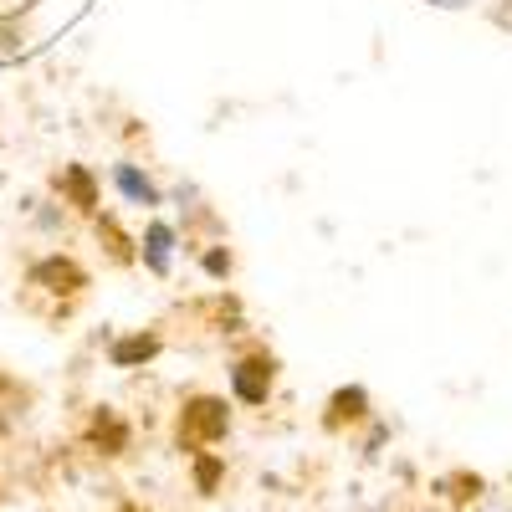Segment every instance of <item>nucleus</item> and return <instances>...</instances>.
Instances as JSON below:
<instances>
[{
  "mask_svg": "<svg viewBox=\"0 0 512 512\" xmlns=\"http://www.w3.org/2000/svg\"><path fill=\"white\" fill-rule=\"evenodd\" d=\"M226 436H231V405L221 395H195L180 405V420H175V451L180 456L216 451Z\"/></svg>",
  "mask_w": 512,
  "mask_h": 512,
  "instance_id": "1",
  "label": "nucleus"
},
{
  "mask_svg": "<svg viewBox=\"0 0 512 512\" xmlns=\"http://www.w3.org/2000/svg\"><path fill=\"white\" fill-rule=\"evenodd\" d=\"M272 379H277V364L267 359V354H251V359H241L236 369H231V400L236 405H267L272 400Z\"/></svg>",
  "mask_w": 512,
  "mask_h": 512,
  "instance_id": "2",
  "label": "nucleus"
},
{
  "mask_svg": "<svg viewBox=\"0 0 512 512\" xmlns=\"http://www.w3.org/2000/svg\"><path fill=\"white\" fill-rule=\"evenodd\" d=\"M82 441H88L98 456L118 461V456H128V446H134V425H128L118 410L98 405V410H93V420H88V431H82Z\"/></svg>",
  "mask_w": 512,
  "mask_h": 512,
  "instance_id": "3",
  "label": "nucleus"
},
{
  "mask_svg": "<svg viewBox=\"0 0 512 512\" xmlns=\"http://www.w3.org/2000/svg\"><path fill=\"white\" fill-rule=\"evenodd\" d=\"M369 415H374V405H369V390H364V384H344V390H333V395H328V410H323V431L344 436V431H354V425H364Z\"/></svg>",
  "mask_w": 512,
  "mask_h": 512,
  "instance_id": "4",
  "label": "nucleus"
},
{
  "mask_svg": "<svg viewBox=\"0 0 512 512\" xmlns=\"http://www.w3.org/2000/svg\"><path fill=\"white\" fill-rule=\"evenodd\" d=\"M431 492H436L451 512H472V507L487 497V477L472 472V466H451V472H441V477L431 482Z\"/></svg>",
  "mask_w": 512,
  "mask_h": 512,
  "instance_id": "5",
  "label": "nucleus"
},
{
  "mask_svg": "<svg viewBox=\"0 0 512 512\" xmlns=\"http://www.w3.org/2000/svg\"><path fill=\"white\" fill-rule=\"evenodd\" d=\"M31 287H47V292H82L88 287V272H82L72 256H41V262L31 267Z\"/></svg>",
  "mask_w": 512,
  "mask_h": 512,
  "instance_id": "6",
  "label": "nucleus"
},
{
  "mask_svg": "<svg viewBox=\"0 0 512 512\" xmlns=\"http://www.w3.org/2000/svg\"><path fill=\"white\" fill-rule=\"evenodd\" d=\"M154 354H159V333H128V338H118V344L108 349L113 369H139V364H149Z\"/></svg>",
  "mask_w": 512,
  "mask_h": 512,
  "instance_id": "7",
  "label": "nucleus"
},
{
  "mask_svg": "<svg viewBox=\"0 0 512 512\" xmlns=\"http://www.w3.org/2000/svg\"><path fill=\"white\" fill-rule=\"evenodd\" d=\"M190 477H195L200 497H221V487H226V456H216V451L190 456Z\"/></svg>",
  "mask_w": 512,
  "mask_h": 512,
  "instance_id": "8",
  "label": "nucleus"
},
{
  "mask_svg": "<svg viewBox=\"0 0 512 512\" xmlns=\"http://www.w3.org/2000/svg\"><path fill=\"white\" fill-rule=\"evenodd\" d=\"M57 185H62V195H67L77 210H98V185H93V175H88L82 164H67Z\"/></svg>",
  "mask_w": 512,
  "mask_h": 512,
  "instance_id": "9",
  "label": "nucleus"
},
{
  "mask_svg": "<svg viewBox=\"0 0 512 512\" xmlns=\"http://www.w3.org/2000/svg\"><path fill=\"white\" fill-rule=\"evenodd\" d=\"M113 185L134 200V205H159V190L149 185V175H139L134 164H113Z\"/></svg>",
  "mask_w": 512,
  "mask_h": 512,
  "instance_id": "10",
  "label": "nucleus"
},
{
  "mask_svg": "<svg viewBox=\"0 0 512 512\" xmlns=\"http://www.w3.org/2000/svg\"><path fill=\"white\" fill-rule=\"evenodd\" d=\"M169 246H175V231H169L164 221H154L149 231H144V262H149V272H169Z\"/></svg>",
  "mask_w": 512,
  "mask_h": 512,
  "instance_id": "11",
  "label": "nucleus"
},
{
  "mask_svg": "<svg viewBox=\"0 0 512 512\" xmlns=\"http://www.w3.org/2000/svg\"><path fill=\"white\" fill-rule=\"evenodd\" d=\"M205 272L226 277V272H231V256H226V251H210V256H205Z\"/></svg>",
  "mask_w": 512,
  "mask_h": 512,
  "instance_id": "12",
  "label": "nucleus"
},
{
  "mask_svg": "<svg viewBox=\"0 0 512 512\" xmlns=\"http://www.w3.org/2000/svg\"><path fill=\"white\" fill-rule=\"evenodd\" d=\"M6 395H16V384H11L6 374H0V400H6Z\"/></svg>",
  "mask_w": 512,
  "mask_h": 512,
  "instance_id": "13",
  "label": "nucleus"
},
{
  "mask_svg": "<svg viewBox=\"0 0 512 512\" xmlns=\"http://www.w3.org/2000/svg\"><path fill=\"white\" fill-rule=\"evenodd\" d=\"M113 512H144V507H139V502H118Z\"/></svg>",
  "mask_w": 512,
  "mask_h": 512,
  "instance_id": "14",
  "label": "nucleus"
},
{
  "mask_svg": "<svg viewBox=\"0 0 512 512\" xmlns=\"http://www.w3.org/2000/svg\"><path fill=\"white\" fill-rule=\"evenodd\" d=\"M6 431H11V425H6V415H0V436H6Z\"/></svg>",
  "mask_w": 512,
  "mask_h": 512,
  "instance_id": "15",
  "label": "nucleus"
},
{
  "mask_svg": "<svg viewBox=\"0 0 512 512\" xmlns=\"http://www.w3.org/2000/svg\"><path fill=\"white\" fill-rule=\"evenodd\" d=\"M436 6H461V0H436Z\"/></svg>",
  "mask_w": 512,
  "mask_h": 512,
  "instance_id": "16",
  "label": "nucleus"
},
{
  "mask_svg": "<svg viewBox=\"0 0 512 512\" xmlns=\"http://www.w3.org/2000/svg\"><path fill=\"white\" fill-rule=\"evenodd\" d=\"M492 512H512V507H492Z\"/></svg>",
  "mask_w": 512,
  "mask_h": 512,
  "instance_id": "17",
  "label": "nucleus"
}]
</instances>
